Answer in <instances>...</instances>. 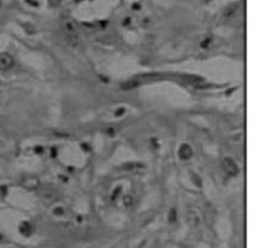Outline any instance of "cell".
<instances>
[{"instance_id": "2", "label": "cell", "mask_w": 261, "mask_h": 248, "mask_svg": "<svg viewBox=\"0 0 261 248\" xmlns=\"http://www.w3.org/2000/svg\"><path fill=\"white\" fill-rule=\"evenodd\" d=\"M50 1H51V3H52V4H57V3H59V1H60V0H50Z\"/></svg>"}, {"instance_id": "1", "label": "cell", "mask_w": 261, "mask_h": 248, "mask_svg": "<svg viewBox=\"0 0 261 248\" xmlns=\"http://www.w3.org/2000/svg\"><path fill=\"white\" fill-rule=\"evenodd\" d=\"M13 65V59L6 54H0V70H8Z\"/></svg>"}]
</instances>
